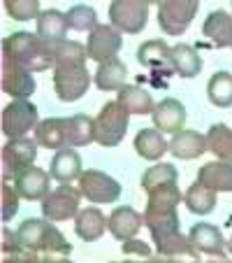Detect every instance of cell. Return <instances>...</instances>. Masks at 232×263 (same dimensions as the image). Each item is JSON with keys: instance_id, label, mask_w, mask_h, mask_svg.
Segmentation results:
<instances>
[{"instance_id": "obj_1", "label": "cell", "mask_w": 232, "mask_h": 263, "mask_svg": "<svg viewBox=\"0 0 232 263\" xmlns=\"http://www.w3.org/2000/svg\"><path fill=\"white\" fill-rule=\"evenodd\" d=\"M24 261H58L72 254V245L49 219H26L16 229Z\"/></svg>"}, {"instance_id": "obj_2", "label": "cell", "mask_w": 232, "mask_h": 263, "mask_svg": "<svg viewBox=\"0 0 232 263\" xmlns=\"http://www.w3.org/2000/svg\"><path fill=\"white\" fill-rule=\"evenodd\" d=\"M144 223L151 231V238L158 247L160 256L177 258H200V252L193 247L191 238L181 235L179 231V214L177 208H160V205H146L144 210Z\"/></svg>"}, {"instance_id": "obj_3", "label": "cell", "mask_w": 232, "mask_h": 263, "mask_svg": "<svg viewBox=\"0 0 232 263\" xmlns=\"http://www.w3.org/2000/svg\"><path fill=\"white\" fill-rule=\"evenodd\" d=\"M3 59L12 61L30 72H42L54 65V47L42 40L40 35L19 30L3 40Z\"/></svg>"}, {"instance_id": "obj_4", "label": "cell", "mask_w": 232, "mask_h": 263, "mask_svg": "<svg viewBox=\"0 0 232 263\" xmlns=\"http://www.w3.org/2000/svg\"><path fill=\"white\" fill-rule=\"evenodd\" d=\"M128 121L130 112L119 100L107 103L100 109V115L95 117V142L102 144V147H116L125 138Z\"/></svg>"}, {"instance_id": "obj_5", "label": "cell", "mask_w": 232, "mask_h": 263, "mask_svg": "<svg viewBox=\"0 0 232 263\" xmlns=\"http://www.w3.org/2000/svg\"><path fill=\"white\" fill-rule=\"evenodd\" d=\"M91 77L86 63H60L54 65V91L63 103H74L89 91Z\"/></svg>"}, {"instance_id": "obj_6", "label": "cell", "mask_w": 232, "mask_h": 263, "mask_svg": "<svg viewBox=\"0 0 232 263\" xmlns=\"http://www.w3.org/2000/svg\"><path fill=\"white\" fill-rule=\"evenodd\" d=\"M79 198L81 189H74L70 182H60V186L42 198V214L49 221H68L79 212Z\"/></svg>"}, {"instance_id": "obj_7", "label": "cell", "mask_w": 232, "mask_h": 263, "mask_svg": "<svg viewBox=\"0 0 232 263\" xmlns=\"http://www.w3.org/2000/svg\"><path fill=\"white\" fill-rule=\"evenodd\" d=\"M37 140L28 138H10V142L3 147V179H12L26 168L35 163L37 159Z\"/></svg>"}, {"instance_id": "obj_8", "label": "cell", "mask_w": 232, "mask_h": 263, "mask_svg": "<svg viewBox=\"0 0 232 263\" xmlns=\"http://www.w3.org/2000/svg\"><path fill=\"white\" fill-rule=\"evenodd\" d=\"M200 0H165L158 5V24L160 30L167 35H183L195 19Z\"/></svg>"}, {"instance_id": "obj_9", "label": "cell", "mask_w": 232, "mask_h": 263, "mask_svg": "<svg viewBox=\"0 0 232 263\" xmlns=\"http://www.w3.org/2000/svg\"><path fill=\"white\" fill-rule=\"evenodd\" d=\"M109 21L128 35H137L149 21L146 0H114L109 5Z\"/></svg>"}, {"instance_id": "obj_10", "label": "cell", "mask_w": 232, "mask_h": 263, "mask_svg": "<svg viewBox=\"0 0 232 263\" xmlns=\"http://www.w3.org/2000/svg\"><path fill=\"white\" fill-rule=\"evenodd\" d=\"M37 128V107L28 98H16L3 109V133L7 138H24Z\"/></svg>"}, {"instance_id": "obj_11", "label": "cell", "mask_w": 232, "mask_h": 263, "mask_svg": "<svg viewBox=\"0 0 232 263\" xmlns=\"http://www.w3.org/2000/svg\"><path fill=\"white\" fill-rule=\"evenodd\" d=\"M79 189L91 203H114L121 196V184L100 170H84L79 175Z\"/></svg>"}, {"instance_id": "obj_12", "label": "cell", "mask_w": 232, "mask_h": 263, "mask_svg": "<svg viewBox=\"0 0 232 263\" xmlns=\"http://www.w3.org/2000/svg\"><path fill=\"white\" fill-rule=\"evenodd\" d=\"M121 45V33L116 26H104L98 24L93 30L89 33V42H86V51H89V59L95 63H102V61L116 59Z\"/></svg>"}, {"instance_id": "obj_13", "label": "cell", "mask_w": 232, "mask_h": 263, "mask_svg": "<svg viewBox=\"0 0 232 263\" xmlns=\"http://www.w3.org/2000/svg\"><path fill=\"white\" fill-rule=\"evenodd\" d=\"M137 61L149 68L156 77H170L174 74V61H172V47H167L163 40H149L137 49Z\"/></svg>"}, {"instance_id": "obj_14", "label": "cell", "mask_w": 232, "mask_h": 263, "mask_svg": "<svg viewBox=\"0 0 232 263\" xmlns=\"http://www.w3.org/2000/svg\"><path fill=\"white\" fill-rule=\"evenodd\" d=\"M49 184L51 173L37 168V165H30V168H26L24 173H19L14 177V189L26 200H42L49 194Z\"/></svg>"}, {"instance_id": "obj_15", "label": "cell", "mask_w": 232, "mask_h": 263, "mask_svg": "<svg viewBox=\"0 0 232 263\" xmlns=\"http://www.w3.org/2000/svg\"><path fill=\"white\" fill-rule=\"evenodd\" d=\"M153 126L163 133H179L183 130V124H186V107L183 103H179L177 98H165L160 100L151 112Z\"/></svg>"}, {"instance_id": "obj_16", "label": "cell", "mask_w": 232, "mask_h": 263, "mask_svg": "<svg viewBox=\"0 0 232 263\" xmlns=\"http://www.w3.org/2000/svg\"><path fill=\"white\" fill-rule=\"evenodd\" d=\"M3 91L12 98H28L35 93V80L30 70L3 59Z\"/></svg>"}, {"instance_id": "obj_17", "label": "cell", "mask_w": 232, "mask_h": 263, "mask_svg": "<svg viewBox=\"0 0 232 263\" xmlns=\"http://www.w3.org/2000/svg\"><path fill=\"white\" fill-rule=\"evenodd\" d=\"M142 226H144V214H139L137 210H133L130 205L116 208L109 214V233L116 240H121V242L135 238Z\"/></svg>"}, {"instance_id": "obj_18", "label": "cell", "mask_w": 232, "mask_h": 263, "mask_svg": "<svg viewBox=\"0 0 232 263\" xmlns=\"http://www.w3.org/2000/svg\"><path fill=\"white\" fill-rule=\"evenodd\" d=\"M191 238L193 247L198 252H204L209 256H218V258H225V240H223V233L212 226V223H195L188 233Z\"/></svg>"}, {"instance_id": "obj_19", "label": "cell", "mask_w": 232, "mask_h": 263, "mask_svg": "<svg viewBox=\"0 0 232 263\" xmlns=\"http://www.w3.org/2000/svg\"><path fill=\"white\" fill-rule=\"evenodd\" d=\"M109 229V219L98 208H84L74 217V233L84 242H95Z\"/></svg>"}, {"instance_id": "obj_20", "label": "cell", "mask_w": 232, "mask_h": 263, "mask_svg": "<svg viewBox=\"0 0 232 263\" xmlns=\"http://www.w3.org/2000/svg\"><path fill=\"white\" fill-rule=\"evenodd\" d=\"M207 138L198 130H179L174 133L172 142H170V152H172L177 159L183 161H191V159H198L207 152Z\"/></svg>"}, {"instance_id": "obj_21", "label": "cell", "mask_w": 232, "mask_h": 263, "mask_svg": "<svg viewBox=\"0 0 232 263\" xmlns=\"http://www.w3.org/2000/svg\"><path fill=\"white\" fill-rule=\"evenodd\" d=\"M51 177L56 182H72V179H79L81 170V156L74 152L72 147H63L58 149L51 159V168H49Z\"/></svg>"}, {"instance_id": "obj_22", "label": "cell", "mask_w": 232, "mask_h": 263, "mask_svg": "<svg viewBox=\"0 0 232 263\" xmlns=\"http://www.w3.org/2000/svg\"><path fill=\"white\" fill-rule=\"evenodd\" d=\"M202 33L207 40H212L214 47H232V16L223 10H216L204 19Z\"/></svg>"}, {"instance_id": "obj_23", "label": "cell", "mask_w": 232, "mask_h": 263, "mask_svg": "<svg viewBox=\"0 0 232 263\" xmlns=\"http://www.w3.org/2000/svg\"><path fill=\"white\" fill-rule=\"evenodd\" d=\"M125 77H128V68L123 61L109 59L98 65L93 82L100 91H121L125 86Z\"/></svg>"}, {"instance_id": "obj_24", "label": "cell", "mask_w": 232, "mask_h": 263, "mask_svg": "<svg viewBox=\"0 0 232 263\" xmlns=\"http://www.w3.org/2000/svg\"><path fill=\"white\" fill-rule=\"evenodd\" d=\"M68 14L58 10H47L40 12L37 16V35L49 45H58L68 37Z\"/></svg>"}, {"instance_id": "obj_25", "label": "cell", "mask_w": 232, "mask_h": 263, "mask_svg": "<svg viewBox=\"0 0 232 263\" xmlns=\"http://www.w3.org/2000/svg\"><path fill=\"white\" fill-rule=\"evenodd\" d=\"M35 140L47 149H58L68 147V121L60 119V117H51V119H45L37 124L35 128Z\"/></svg>"}, {"instance_id": "obj_26", "label": "cell", "mask_w": 232, "mask_h": 263, "mask_svg": "<svg viewBox=\"0 0 232 263\" xmlns=\"http://www.w3.org/2000/svg\"><path fill=\"white\" fill-rule=\"evenodd\" d=\"M198 182L214 191H223V194H232V163L230 161H214L200 168Z\"/></svg>"}, {"instance_id": "obj_27", "label": "cell", "mask_w": 232, "mask_h": 263, "mask_svg": "<svg viewBox=\"0 0 232 263\" xmlns=\"http://www.w3.org/2000/svg\"><path fill=\"white\" fill-rule=\"evenodd\" d=\"M119 100L125 109H128L130 115H151L156 103H153V96L149 91H144L142 86L137 84H125L123 89L119 91Z\"/></svg>"}, {"instance_id": "obj_28", "label": "cell", "mask_w": 232, "mask_h": 263, "mask_svg": "<svg viewBox=\"0 0 232 263\" xmlns=\"http://www.w3.org/2000/svg\"><path fill=\"white\" fill-rule=\"evenodd\" d=\"M135 149H137V154L146 161H156L165 154L170 149V144L165 142L163 138V130L158 128H142L135 138Z\"/></svg>"}, {"instance_id": "obj_29", "label": "cell", "mask_w": 232, "mask_h": 263, "mask_svg": "<svg viewBox=\"0 0 232 263\" xmlns=\"http://www.w3.org/2000/svg\"><path fill=\"white\" fill-rule=\"evenodd\" d=\"M172 61H174L177 74H181L183 80L198 77L200 70H202V59H200V54L195 51V47L183 45V42L172 47Z\"/></svg>"}, {"instance_id": "obj_30", "label": "cell", "mask_w": 232, "mask_h": 263, "mask_svg": "<svg viewBox=\"0 0 232 263\" xmlns=\"http://www.w3.org/2000/svg\"><path fill=\"white\" fill-rule=\"evenodd\" d=\"M183 203H186V208L191 210L193 214H209L214 212V208H216V191L209 189V186H204L202 182H195L188 186L186 196H183Z\"/></svg>"}, {"instance_id": "obj_31", "label": "cell", "mask_w": 232, "mask_h": 263, "mask_svg": "<svg viewBox=\"0 0 232 263\" xmlns=\"http://www.w3.org/2000/svg\"><path fill=\"white\" fill-rule=\"evenodd\" d=\"M68 147H86L95 142V119H89L86 115L68 117Z\"/></svg>"}, {"instance_id": "obj_32", "label": "cell", "mask_w": 232, "mask_h": 263, "mask_svg": "<svg viewBox=\"0 0 232 263\" xmlns=\"http://www.w3.org/2000/svg\"><path fill=\"white\" fill-rule=\"evenodd\" d=\"M207 147L218 161L232 163V128L225 124H214L207 133Z\"/></svg>"}, {"instance_id": "obj_33", "label": "cell", "mask_w": 232, "mask_h": 263, "mask_svg": "<svg viewBox=\"0 0 232 263\" xmlns=\"http://www.w3.org/2000/svg\"><path fill=\"white\" fill-rule=\"evenodd\" d=\"M207 96H209V103L216 105V107H230L232 105V74L225 72V70L214 72L207 84Z\"/></svg>"}, {"instance_id": "obj_34", "label": "cell", "mask_w": 232, "mask_h": 263, "mask_svg": "<svg viewBox=\"0 0 232 263\" xmlns=\"http://www.w3.org/2000/svg\"><path fill=\"white\" fill-rule=\"evenodd\" d=\"M177 179H179V170L174 168L172 163H160V165L149 168L146 173L142 175V189L146 191V194H151V191L163 189L167 184H177Z\"/></svg>"}, {"instance_id": "obj_35", "label": "cell", "mask_w": 232, "mask_h": 263, "mask_svg": "<svg viewBox=\"0 0 232 263\" xmlns=\"http://www.w3.org/2000/svg\"><path fill=\"white\" fill-rule=\"evenodd\" d=\"M51 47H54V65H60V63H86V59H89L86 47L79 45V42L63 40V42L51 45Z\"/></svg>"}, {"instance_id": "obj_36", "label": "cell", "mask_w": 232, "mask_h": 263, "mask_svg": "<svg viewBox=\"0 0 232 263\" xmlns=\"http://www.w3.org/2000/svg\"><path fill=\"white\" fill-rule=\"evenodd\" d=\"M68 26L72 30H79V33L93 30L95 26H98V14H95V10L89 5H74V7H70V12H68Z\"/></svg>"}, {"instance_id": "obj_37", "label": "cell", "mask_w": 232, "mask_h": 263, "mask_svg": "<svg viewBox=\"0 0 232 263\" xmlns=\"http://www.w3.org/2000/svg\"><path fill=\"white\" fill-rule=\"evenodd\" d=\"M5 12L14 21H33L40 16V0H3Z\"/></svg>"}, {"instance_id": "obj_38", "label": "cell", "mask_w": 232, "mask_h": 263, "mask_svg": "<svg viewBox=\"0 0 232 263\" xmlns=\"http://www.w3.org/2000/svg\"><path fill=\"white\" fill-rule=\"evenodd\" d=\"M19 191L14 186H10L7 182H3V221H10L16 212H19Z\"/></svg>"}, {"instance_id": "obj_39", "label": "cell", "mask_w": 232, "mask_h": 263, "mask_svg": "<svg viewBox=\"0 0 232 263\" xmlns=\"http://www.w3.org/2000/svg\"><path fill=\"white\" fill-rule=\"evenodd\" d=\"M121 249H123V254H137V256H151V249H149L144 242H139V240H133V238H130V240H125V245H123V247H121Z\"/></svg>"}, {"instance_id": "obj_40", "label": "cell", "mask_w": 232, "mask_h": 263, "mask_svg": "<svg viewBox=\"0 0 232 263\" xmlns=\"http://www.w3.org/2000/svg\"><path fill=\"white\" fill-rule=\"evenodd\" d=\"M146 3H149V5H163L165 0H146Z\"/></svg>"}, {"instance_id": "obj_41", "label": "cell", "mask_w": 232, "mask_h": 263, "mask_svg": "<svg viewBox=\"0 0 232 263\" xmlns=\"http://www.w3.org/2000/svg\"><path fill=\"white\" fill-rule=\"evenodd\" d=\"M227 252H232V238H230V242H227Z\"/></svg>"}]
</instances>
